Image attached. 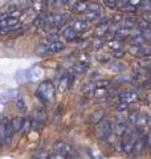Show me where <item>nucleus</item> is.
<instances>
[{"label":"nucleus","mask_w":151,"mask_h":159,"mask_svg":"<svg viewBox=\"0 0 151 159\" xmlns=\"http://www.w3.org/2000/svg\"><path fill=\"white\" fill-rule=\"evenodd\" d=\"M140 133H142V131H139L137 127L133 129V130H130L129 127H126V130L122 134V150L126 154L133 152L135 141H137V138H138V135Z\"/></svg>","instance_id":"obj_1"},{"label":"nucleus","mask_w":151,"mask_h":159,"mask_svg":"<svg viewBox=\"0 0 151 159\" xmlns=\"http://www.w3.org/2000/svg\"><path fill=\"white\" fill-rule=\"evenodd\" d=\"M36 96L39 99H41L43 103H48L53 99V96H54V85L52 81H47L41 82L37 88V92H36Z\"/></svg>","instance_id":"obj_2"},{"label":"nucleus","mask_w":151,"mask_h":159,"mask_svg":"<svg viewBox=\"0 0 151 159\" xmlns=\"http://www.w3.org/2000/svg\"><path fill=\"white\" fill-rule=\"evenodd\" d=\"M113 133V127H112V122L108 121V119H101L95 126V135L101 141H106L110 138Z\"/></svg>","instance_id":"obj_3"},{"label":"nucleus","mask_w":151,"mask_h":159,"mask_svg":"<svg viewBox=\"0 0 151 159\" xmlns=\"http://www.w3.org/2000/svg\"><path fill=\"white\" fill-rule=\"evenodd\" d=\"M13 138V130L11 126V121L8 118H6L4 121L0 123V141L2 143H6V145H11Z\"/></svg>","instance_id":"obj_4"},{"label":"nucleus","mask_w":151,"mask_h":159,"mask_svg":"<svg viewBox=\"0 0 151 159\" xmlns=\"http://www.w3.org/2000/svg\"><path fill=\"white\" fill-rule=\"evenodd\" d=\"M47 122V113L44 109H36L33 111V118L31 121V127L32 129H37V130H43L44 125Z\"/></svg>","instance_id":"obj_5"},{"label":"nucleus","mask_w":151,"mask_h":159,"mask_svg":"<svg viewBox=\"0 0 151 159\" xmlns=\"http://www.w3.org/2000/svg\"><path fill=\"white\" fill-rule=\"evenodd\" d=\"M119 98H121V101H125L126 103H133L139 99V94L134 89H127V90H125L119 94Z\"/></svg>","instance_id":"obj_6"},{"label":"nucleus","mask_w":151,"mask_h":159,"mask_svg":"<svg viewBox=\"0 0 151 159\" xmlns=\"http://www.w3.org/2000/svg\"><path fill=\"white\" fill-rule=\"evenodd\" d=\"M68 6L76 13H84V12L88 11V3L81 2V0H69Z\"/></svg>","instance_id":"obj_7"},{"label":"nucleus","mask_w":151,"mask_h":159,"mask_svg":"<svg viewBox=\"0 0 151 159\" xmlns=\"http://www.w3.org/2000/svg\"><path fill=\"white\" fill-rule=\"evenodd\" d=\"M54 151L62 154V155H65V157H69V155L73 154V147H72V145H69V143H66V142L60 141L54 145Z\"/></svg>","instance_id":"obj_8"},{"label":"nucleus","mask_w":151,"mask_h":159,"mask_svg":"<svg viewBox=\"0 0 151 159\" xmlns=\"http://www.w3.org/2000/svg\"><path fill=\"white\" fill-rule=\"evenodd\" d=\"M65 49V44L60 40H52L47 45V53H60Z\"/></svg>","instance_id":"obj_9"},{"label":"nucleus","mask_w":151,"mask_h":159,"mask_svg":"<svg viewBox=\"0 0 151 159\" xmlns=\"http://www.w3.org/2000/svg\"><path fill=\"white\" fill-rule=\"evenodd\" d=\"M109 27H110L109 21H106V23H98V25L95 27V29H94V36L95 37L105 36V34L108 33V31H109Z\"/></svg>","instance_id":"obj_10"},{"label":"nucleus","mask_w":151,"mask_h":159,"mask_svg":"<svg viewBox=\"0 0 151 159\" xmlns=\"http://www.w3.org/2000/svg\"><path fill=\"white\" fill-rule=\"evenodd\" d=\"M62 34H64V37L66 39V41H69V43L76 41V40H77V37H78V33L76 32L70 25H66V28H64Z\"/></svg>","instance_id":"obj_11"},{"label":"nucleus","mask_w":151,"mask_h":159,"mask_svg":"<svg viewBox=\"0 0 151 159\" xmlns=\"http://www.w3.org/2000/svg\"><path fill=\"white\" fill-rule=\"evenodd\" d=\"M69 25L72 27V28H73V29H74V31L77 32V33H81V32H84L85 29L88 28V24H86V21H82V20H80V19L72 20Z\"/></svg>","instance_id":"obj_12"},{"label":"nucleus","mask_w":151,"mask_h":159,"mask_svg":"<svg viewBox=\"0 0 151 159\" xmlns=\"http://www.w3.org/2000/svg\"><path fill=\"white\" fill-rule=\"evenodd\" d=\"M29 74H31L29 70H19L16 74H15V80H16L19 84H24L29 80Z\"/></svg>","instance_id":"obj_13"},{"label":"nucleus","mask_w":151,"mask_h":159,"mask_svg":"<svg viewBox=\"0 0 151 159\" xmlns=\"http://www.w3.org/2000/svg\"><path fill=\"white\" fill-rule=\"evenodd\" d=\"M23 121H24V118H23V117H15L13 119H11V126H12L13 133H19V131H21Z\"/></svg>","instance_id":"obj_14"},{"label":"nucleus","mask_w":151,"mask_h":159,"mask_svg":"<svg viewBox=\"0 0 151 159\" xmlns=\"http://www.w3.org/2000/svg\"><path fill=\"white\" fill-rule=\"evenodd\" d=\"M99 15L101 13H98V12L86 11V12H84V15L81 16V19H80V20H82V21H94V20H98Z\"/></svg>","instance_id":"obj_15"},{"label":"nucleus","mask_w":151,"mask_h":159,"mask_svg":"<svg viewBox=\"0 0 151 159\" xmlns=\"http://www.w3.org/2000/svg\"><path fill=\"white\" fill-rule=\"evenodd\" d=\"M130 31H131V29L125 28V27L118 28V29H117V32H115V39L121 40V41H123L126 37H129V36H130Z\"/></svg>","instance_id":"obj_16"},{"label":"nucleus","mask_w":151,"mask_h":159,"mask_svg":"<svg viewBox=\"0 0 151 159\" xmlns=\"http://www.w3.org/2000/svg\"><path fill=\"white\" fill-rule=\"evenodd\" d=\"M76 58H77V62L82 64L85 66L90 65V57L88 56V53H78L77 56H76Z\"/></svg>","instance_id":"obj_17"},{"label":"nucleus","mask_w":151,"mask_h":159,"mask_svg":"<svg viewBox=\"0 0 151 159\" xmlns=\"http://www.w3.org/2000/svg\"><path fill=\"white\" fill-rule=\"evenodd\" d=\"M125 64L123 62H119V61H117V62H113V64H110V66H109V69L112 72H114V73H121V72H123L125 70Z\"/></svg>","instance_id":"obj_18"},{"label":"nucleus","mask_w":151,"mask_h":159,"mask_svg":"<svg viewBox=\"0 0 151 159\" xmlns=\"http://www.w3.org/2000/svg\"><path fill=\"white\" fill-rule=\"evenodd\" d=\"M108 45H109L110 49H113V51H117V49L123 48V43L121 41V40H118V39H112V40H109Z\"/></svg>","instance_id":"obj_19"},{"label":"nucleus","mask_w":151,"mask_h":159,"mask_svg":"<svg viewBox=\"0 0 151 159\" xmlns=\"http://www.w3.org/2000/svg\"><path fill=\"white\" fill-rule=\"evenodd\" d=\"M135 24H137V20H135L134 16H126L123 19V21H122V25L125 28H129V29H131Z\"/></svg>","instance_id":"obj_20"},{"label":"nucleus","mask_w":151,"mask_h":159,"mask_svg":"<svg viewBox=\"0 0 151 159\" xmlns=\"http://www.w3.org/2000/svg\"><path fill=\"white\" fill-rule=\"evenodd\" d=\"M86 70H88V66L82 65V64H80L77 61L73 64V73L74 74H84V73H86Z\"/></svg>","instance_id":"obj_21"},{"label":"nucleus","mask_w":151,"mask_h":159,"mask_svg":"<svg viewBox=\"0 0 151 159\" xmlns=\"http://www.w3.org/2000/svg\"><path fill=\"white\" fill-rule=\"evenodd\" d=\"M93 96L97 98H105L109 96V92H108V89H105V88H95L93 90Z\"/></svg>","instance_id":"obj_22"},{"label":"nucleus","mask_w":151,"mask_h":159,"mask_svg":"<svg viewBox=\"0 0 151 159\" xmlns=\"http://www.w3.org/2000/svg\"><path fill=\"white\" fill-rule=\"evenodd\" d=\"M150 53H151V48H150V45L147 43L139 45V54H140V57H149Z\"/></svg>","instance_id":"obj_23"},{"label":"nucleus","mask_w":151,"mask_h":159,"mask_svg":"<svg viewBox=\"0 0 151 159\" xmlns=\"http://www.w3.org/2000/svg\"><path fill=\"white\" fill-rule=\"evenodd\" d=\"M133 80L131 76H125V74H119V76L112 81V84H123V82H130Z\"/></svg>","instance_id":"obj_24"},{"label":"nucleus","mask_w":151,"mask_h":159,"mask_svg":"<svg viewBox=\"0 0 151 159\" xmlns=\"http://www.w3.org/2000/svg\"><path fill=\"white\" fill-rule=\"evenodd\" d=\"M90 45H92L93 49H101L103 47V40L102 37H94L92 40V43H90Z\"/></svg>","instance_id":"obj_25"},{"label":"nucleus","mask_w":151,"mask_h":159,"mask_svg":"<svg viewBox=\"0 0 151 159\" xmlns=\"http://www.w3.org/2000/svg\"><path fill=\"white\" fill-rule=\"evenodd\" d=\"M110 85H112V81H110V80H97L94 84L95 88H105V89L110 88Z\"/></svg>","instance_id":"obj_26"},{"label":"nucleus","mask_w":151,"mask_h":159,"mask_svg":"<svg viewBox=\"0 0 151 159\" xmlns=\"http://www.w3.org/2000/svg\"><path fill=\"white\" fill-rule=\"evenodd\" d=\"M146 41L143 40V37L140 36H131L130 37V45H142V44H144Z\"/></svg>","instance_id":"obj_27"},{"label":"nucleus","mask_w":151,"mask_h":159,"mask_svg":"<svg viewBox=\"0 0 151 159\" xmlns=\"http://www.w3.org/2000/svg\"><path fill=\"white\" fill-rule=\"evenodd\" d=\"M88 11L101 13V12H102V8H101L99 4H97L95 2H90V3H88Z\"/></svg>","instance_id":"obj_28"},{"label":"nucleus","mask_w":151,"mask_h":159,"mask_svg":"<svg viewBox=\"0 0 151 159\" xmlns=\"http://www.w3.org/2000/svg\"><path fill=\"white\" fill-rule=\"evenodd\" d=\"M95 58H97V60H98V62H101V64L109 62V54H108V53H103V52L95 53Z\"/></svg>","instance_id":"obj_29"},{"label":"nucleus","mask_w":151,"mask_h":159,"mask_svg":"<svg viewBox=\"0 0 151 159\" xmlns=\"http://www.w3.org/2000/svg\"><path fill=\"white\" fill-rule=\"evenodd\" d=\"M16 106H17V109L20 111H25V110H27V105H25V101H24L23 97L19 96L16 98Z\"/></svg>","instance_id":"obj_30"},{"label":"nucleus","mask_w":151,"mask_h":159,"mask_svg":"<svg viewBox=\"0 0 151 159\" xmlns=\"http://www.w3.org/2000/svg\"><path fill=\"white\" fill-rule=\"evenodd\" d=\"M115 109H117L119 113L127 111L129 110V103H126L125 101H119V102H117V105H115Z\"/></svg>","instance_id":"obj_31"},{"label":"nucleus","mask_w":151,"mask_h":159,"mask_svg":"<svg viewBox=\"0 0 151 159\" xmlns=\"http://www.w3.org/2000/svg\"><path fill=\"white\" fill-rule=\"evenodd\" d=\"M8 16L9 17H15V19H17L19 16H21V15H23V12L21 11H20V9L19 8H16V7H15V8H12L11 9V11H8Z\"/></svg>","instance_id":"obj_32"},{"label":"nucleus","mask_w":151,"mask_h":159,"mask_svg":"<svg viewBox=\"0 0 151 159\" xmlns=\"http://www.w3.org/2000/svg\"><path fill=\"white\" fill-rule=\"evenodd\" d=\"M121 8H122V12H126V13H134L137 11V7H133V6H130V4H126V6L121 7Z\"/></svg>","instance_id":"obj_33"},{"label":"nucleus","mask_w":151,"mask_h":159,"mask_svg":"<svg viewBox=\"0 0 151 159\" xmlns=\"http://www.w3.org/2000/svg\"><path fill=\"white\" fill-rule=\"evenodd\" d=\"M140 36L143 37V40L146 43H149L150 40H151V32H150V29H144V31L140 32Z\"/></svg>","instance_id":"obj_34"},{"label":"nucleus","mask_w":151,"mask_h":159,"mask_svg":"<svg viewBox=\"0 0 151 159\" xmlns=\"http://www.w3.org/2000/svg\"><path fill=\"white\" fill-rule=\"evenodd\" d=\"M34 159H49V157L45 154V151L39 150V151L34 152Z\"/></svg>","instance_id":"obj_35"},{"label":"nucleus","mask_w":151,"mask_h":159,"mask_svg":"<svg viewBox=\"0 0 151 159\" xmlns=\"http://www.w3.org/2000/svg\"><path fill=\"white\" fill-rule=\"evenodd\" d=\"M138 28L140 29V31H144V29H150V23L144 21V20H140V21L138 23Z\"/></svg>","instance_id":"obj_36"},{"label":"nucleus","mask_w":151,"mask_h":159,"mask_svg":"<svg viewBox=\"0 0 151 159\" xmlns=\"http://www.w3.org/2000/svg\"><path fill=\"white\" fill-rule=\"evenodd\" d=\"M123 56H125L123 48L117 49V51H113V57H115V58H121V57H123Z\"/></svg>","instance_id":"obj_37"},{"label":"nucleus","mask_w":151,"mask_h":159,"mask_svg":"<svg viewBox=\"0 0 151 159\" xmlns=\"http://www.w3.org/2000/svg\"><path fill=\"white\" fill-rule=\"evenodd\" d=\"M21 130H24V131H29V130H31V121H28V119H24V121H23V126H21Z\"/></svg>","instance_id":"obj_38"},{"label":"nucleus","mask_w":151,"mask_h":159,"mask_svg":"<svg viewBox=\"0 0 151 159\" xmlns=\"http://www.w3.org/2000/svg\"><path fill=\"white\" fill-rule=\"evenodd\" d=\"M105 4L109 8H115L117 7V0H105Z\"/></svg>","instance_id":"obj_39"},{"label":"nucleus","mask_w":151,"mask_h":159,"mask_svg":"<svg viewBox=\"0 0 151 159\" xmlns=\"http://www.w3.org/2000/svg\"><path fill=\"white\" fill-rule=\"evenodd\" d=\"M36 52H37L39 54H44V53H47V47H45V45H40V47L36 49Z\"/></svg>","instance_id":"obj_40"},{"label":"nucleus","mask_w":151,"mask_h":159,"mask_svg":"<svg viewBox=\"0 0 151 159\" xmlns=\"http://www.w3.org/2000/svg\"><path fill=\"white\" fill-rule=\"evenodd\" d=\"M140 3H142V2H140V0H129V4H130V6L137 7V8L140 6Z\"/></svg>","instance_id":"obj_41"},{"label":"nucleus","mask_w":151,"mask_h":159,"mask_svg":"<svg viewBox=\"0 0 151 159\" xmlns=\"http://www.w3.org/2000/svg\"><path fill=\"white\" fill-rule=\"evenodd\" d=\"M49 159H66V157L62 155V154H60V152H56L53 157H50Z\"/></svg>","instance_id":"obj_42"},{"label":"nucleus","mask_w":151,"mask_h":159,"mask_svg":"<svg viewBox=\"0 0 151 159\" xmlns=\"http://www.w3.org/2000/svg\"><path fill=\"white\" fill-rule=\"evenodd\" d=\"M142 20H144V21L150 23V21H151V16H150V12H144V13H143V19H142Z\"/></svg>","instance_id":"obj_43"},{"label":"nucleus","mask_w":151,"mask_h":159,"mask_svg":"<svg viewBox=\"0 0 151 159\" xmlns=\"http://www.w3.org/2000/svg\"><path fill=\"white\" fill-rule=\"evenodd\" d=\"M126 4H129V0H117V6L119 7H123Z\"/></svg>","instance_id":"obj_44"},{"label":"nucleus","mask_w":151,"mask_h":159,"mask_svg":"<svg viewBox=\"0 0 151 159\" xmlns=\"http://www.w3.org/2000/svg\"><path fill=\"white\" fill-rule=\"evenodd\" d=\"M81 2H86V3H89V0H81Z\"/></svg>","instance_id":"obj_45"},{"label":"nucleus","mask_w":151,"mask_h":159,"mask_svg":"<svg viewBox=\"0 0 151 159\" xmlns=\"http://www.w3.org/2000/svg\"><path fill=\"white\" fill-rule=\"evenodd\" d=\"M140 2H142V3H143V2H147V0H140Z\"/></svg>","instance_id":"obj_46"},{"label":"nucleus","mask_w":151,"mask_h":159,"mask_svg":"<svg viewBox=\"0 0 151 159\" xmlns=\"http://www.w3.org/2000/svg\"><path fill=\"white\" fill-rule=\"evenodd\" d=\"M0 146H2V141H0Z\"/></svg>","instance_id":"obj_47"},{"label":"nucleus","mask_w":151,"mask_h":159,"mask_svg":"<svg viewBox=\"0 0 151 159\" xmlns=\"http://www.w3.org/2000/svg\"><path fill=\"white\" fill-rule=\"evenodd\" d=\"M92 2H95V0H92Z\"/></svg>","instance_id":"obj_48"}]
</instances>
